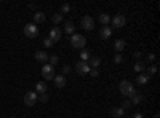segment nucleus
I'll use <instances>...</instances> for the list:
<instances>
[{"label":"nucleus","mask_w":160,"mask_h":118,"mask_svg":"<svg viewBox=\"0 0 160 118\" xmlns=\"http://www.w3.org/2000/svg\"><path fill=\"white\" fill-rule=\"evenodd\" d=\"M118 89H120V94L122 96H125V97H133L136 94V89H135V85H133L131 82H128V80H123V82H120V85H118Z\"/></svg>","instance_id":"nucleus-1"},{"label":"nucleus","mask_w":160,"mask_h":118,"mask_svg":"<svg viewBox=\"0 0 160 118\" xmlns=\"http://www.w3.org/2000/svg\"><path fill=\"white\" fill-rule=\"evenodd\" d=\"M24 35L28 37V38H35L38 35V29H37V26L34 22H29V24H26L24 26Z\"/></svg>","instance_id":"nucleus-2"},{"label":"nucleus","mask_w":160,"mask_h":118,"mask_svg":"<svg viewBox=\"0 0 160 118\" xmlns=\"http://www.w3.org/2000/svg\"><path fill=\"white\" fill-rule=\"evenodd\" d=\"M85 43H87V40H85V37H83V35L74 34V35L71 37V45H72L74 48H83Z\"/></svg>","instance_id":"nucleus-3"},{"label":"nucleus","mask_w":160,"mask_h":118,"mask_svg":"<svg viewBox=\"0 0 160 118\" xmlns=\"http://www.w3.org/2000/svg\"><path fill=\"white\" fill-rule=\"evenodd\" d=\"M37 101H38V94L35 93V91H29V93H26V96H24V104H26L28 107L35 106Z\"/></svg>","instance_id":"nucleus-4"},{"label":"nucleus","mask_w":160,"mask_h":118,"mask_svg":"<svg viewBox=\"0 0 160 118\" xmlns=\"http://www.w3.org/2000/svg\"><path fill=\"white\" fill-rule=\"evenodd\" d=\"M42 77L45 80H53V78H55V67L50 64H45L42 67Z\"/></svg>","instance_id":"nucleus-5"},{"label":"nucleus","mask_w":160,"mask_h":118,"mask_svg":"<svg viewBox=\"0 0 160 118\" xmlns=\"http://www.w3.org/2000/svg\"><path fill=\"white\" fill-rule=\"evenodd\" d=\"M111 22H112V26L114 27H117V29H120V27H123V26L127 24V18L123 16V15H115L112 19H111Z\"/></svg>","instance_id":"nucleus-6"},{"label":"nucleus","mask_w":160,"mask_h":118,"mask_svg":"<svg viewBox=\"0 0 160 118\" xmlns=\"http://www.w3.org/2000/svg\"><path fill=\"white\" fill-rule=\"evenodd\" d=\"M75 70H77V73H78V75H87V73L90 72V65H88V62L78 61V62H77V65H75Z\"/></svg>","instance_id":"nucleus-7"},{"label":"nucleus","mask_w":160,"mask_h":118,"mask_svg":"<svg viewBox=\"0 0 160 118\" xmlns=\"http://www.w3.org/2000/svg\"><path fill=\"white\" fill-rule=\"evenodd\" d=\"M82 27L85 31H93L95 29V19H93L91 16H83L82 18Z\"/></svg>","instance_id":"nucleus-8"},{"label":"nucleus","mask_w":160,"mask_h":118,"mask_svg":"<svg viewBox=\"0 0 160 118\" xmlns=\"http://www.w3.org/2000/svg\"><path fill=\"white\" fill-rule=\"evenodd\" d=\"M61 35H62V34H61V29L53 27V29L50 31V37H48V38H50L53 43H55V42H59V40H61Z\"/></svg>","instance_id":"nucleus-9"},{"label":"nucleus","mask_w":160,"mask_h":118,"mask_svg":"<svg viewBox=\"0 0 160 118\" xmlns=\"http://www.w3.org/2000/svg\"><path fill=\"white\" fill-rule=\"evenodd\" d=\"M111 35H112V31H111L109 26H102L101 31H99V37L102 38V40H108V38H109Z\"/></svg>","instance_id":"nucleus-10"},{"label":"nucleus","mask_w":160,"mask_h":118,"mask_svg":"<svg viewBox=\"0 0 160 118\" xmlns=\"http://www.w3.org/2000/svg\"><path fill=\"white\" fill-rule=\"evenodd\" d=\"M35 59H37L38 62H48V53H47V51L37 50V51H35Z\"/></svg>","instance_id":"nucleus-11"},{"label":"nucleus","mask_w":160,"mask_h":118,"mask_svg":"<svg viewBox=\"0 0 160 118\" xmlns=\"http://www.w3.org/2000/svg\"><path fill=\"white\" fill-rule=\"evenodd\" d=\"M55 85H56V88H59V89H62L64 86H66V77L64 75H55Z\"/></svg>","instance_id":"nucleus-12"},{"label":"nucleus","mask_w":160,"mask_h":118,"mask_svg":"<svg viewBox=\"0 0 160 118\" xmlns=\"http://www.w3.org/2000/svg\"><path fill=\"white\" fill-rule=\"evenodd\" d=\"M45 19H47L45 13H42V11L34 13V24H42V22H45Z\"/></svg>","instance_id":"nucleus-13"},{"label":"nucleus","mask_w":160,"mask_h":118,"mask_svg":"<svg viewBox=\"0 0 160 118\" xmlns=\"http://www.w3.org/2000/svg\"><path fill=\"white\" fill-rule=\"evenodd\" d=\"M149 78H151V77H149L148 73H146V72H142V73H139V75L136 77V83L142 86V85H146V83L149 82Z\"/></svg>","instance_id":"nucleus-14"},{"label":"nucleus","mask_w":160,"mask_h":118,"mask_svg":"<svg viewBox=\"0 0 160 118\" xmlns=\"http://www.w3.org/2000/svg\"><path fill=\"white\" fill-rule=\"evenodd\" d=\"M47 89H48V86H47L45 82H38V83L35 85V93H37V94H43V93H47Z\"/></svg>","instance_id":"nucleus-15"},{"label":"nucleus","mask_w":160,"mask_h":118,"mask_svg":"<svg viewBox=\"0 0 160 118\" xmlns=\"http://www.w3.org/2000/svg\"><path fill=\"white\" fill-rule=\"evenodd\" d=\"M125 46H127V42H125V40H117V42L114 43V50L117 51L118 54H120V53H122V51L125 50Z\"/></svg>","instance_id":"nucleus-16"},{"label":"nucleus","mask_w":160,"mask_h":118,"mask_svg":"<svg viewBox=\"0 0 160 118\" xmlns=\"http://www.w3.org/2000/svg\"><path fill=\"white\" fill-rule=\"evenodd\" d=\"M99 64H101V59H99L98 56H93V58H90V61H88L90 69H98Z\"/></svg>","instance_id":"nucleus-17"},{"label":"nucleus","mask_w":160,"mask_h":118,"mask_svg":"<svg viewBox=\"0 0 160 118\" xmlns=\"http://www.w3.org/2000/svg\"><path fill=\"white\" fill-rule=\"evenodd\" d=\"M111 115H112L114 118H122L123 109H122V107H112V109H111Z\"/></svg>","instance_id":"nucleus-18"},{"label":"nucleus","mask_w":160,"mask_h":118,"mask_svg":"<svg viewBox=\"0 0 160 118\" xmlns=\"http://www.w3.org/2000/svg\"><path fill=\"white\" fill-rule=\"evenodd\" d=\"M133 69H135V72H138V73H142L146 70V64L142 61H138L135 65H133Z\"/></svg>","instance_id":"nucleus-19"},{"label":"nucleus","mask_w":160,"mask_h":118,"mask_svg":"<svg viewBox=\"0 0 160 118\" xmlns=\"http://www.w3.org/2000/svg\"><path fill=\"white\" fill-rule=\"evenodd\" d=\"M99 22L102 26H108L111 22V16L108 15V13H101V15H99Z\"/></svg>","instance_id":"nucleus-20"},{"label":"nucleus","mask_w":160,"mask_h":118,"mask_svg":"<svg viewBox=\"0 0 160 118\" xmlns=\"http://www.w3.org/2000/svg\"><path fill=\"white\" fill-rule=\"evenodd\" d=\"M64 31L68 32V34H74V31H75V26H74V22H71V21H68L64 24Z\"/></svg>","instance_id":"nucleus-21"},{"label":"nucleus","mask_w":160,"mask_h":118,"mask_svg":"<svg viewBox=\"0 0 160 118\" xmlns=\"http://www.w3.org/2000/svg\"><path fill=\"white\" fill-rule=\"evenodd\" d=\"M80 58H82V61H83V62H88V61H90V58H91V53H90L88 50H83L82 53H80Z\"/></svg>","instance_id":"nucleus-22"},{"label":"nucleus","mask_w":160,"mask_h":118,"mask_svg":"<svg viewBox=\"0 0 160 118\" xmlns=\"http://www.w3.org/2000/svg\"><path fill=\"white\" fill-rule=\"evenodd\" d=\"M130 101H131V106H133V104H136V106H138V104H141V102H142V96L136 93V94L133 96V97H131Z\"/></svg>","instance_id":"nucleus-23"},{"label":"nucleus","mask_w":160,"mask_h":118,"mask_svg":"<svg viewBox=\"0 0 160 118\" xmlns=\"http://www.w3.org/2000/svg\"><path fill=\"white\" fill-rule=\"evenodd\" d=\"M51 21L55 22V24H59L62 21V15H61V13H55V15L51 16Z\"/></svg>","instance_id":"nucleus-24"},{"label":"nucleus","mask_w":160,"mask_h":118,"mask_svg":"<svg viewBox=\"0 0 160 118\" xmlns=\"http://www.w3.org/2000/svg\"><path fill=\"white\" fill-rule=\"evenodd\" d=\"M154 73H157V65H155V64H151L149 67H148V75L152 77Z\"/></svg>","instance_id":"nucleus-25"},{"label":"nucleus","mask_w":160,"mask_h":118,"mask_svg":"<svg viewBox=\"0 0 160 118\" xmlns=\"http://www.w3.org/2000/svg\"><path fill=\"white\" fill-rule=\"evenodd\" d=\"M69 11H71V5H69V3H62V5H61V10H59L61 15H64V13H69Z\"/></svg>","instance_id":"nucleus-26"},{"label":"nucleus","mask_w":160,"mask_h":118,"mask_svg":"<svg viewBox=\"0 0 160 118\" xmlns=\"http://www.w3.org/2000/svg\"><path fill=\"white\" fill-rule=\"evenodd\" d=\"M48 61H50V65H53V67H55V65L59 62V58H58V56H51V58H48Z\"/></svg>","instance_id":"nucleus-27"},{"label":"nucleus","mask_w":160,"mask_h":118,"mask_svg":"<svg viewBox=\"0 0 160 118\" xmlns=\"http://www.w3.org/2000/svg\"><path fill=\"white\" fill-rule=\"evenodd\" d=\"M48 99H50L48 93H43V94H38V101H40V102H48Z\"/></svg>","instance_id":"nucleus-28"},{"label":"nucleus","mask_w":160,"mask_h":118,"mask_svg":"<svg viewBox=\"0 0 160 118\" xmlns=\"http://www.w3.org/2000/svg\"><path fill=\"white\" fill-rule=\"evenodd\" d=\"M130 107H131V101H130V99H125V101L122 102V109L127 110V109H130Z\"/></svg>","instance_id":"nucleus-29"},{"label":"nucleus","mask_w":160,"mask_h":118,"mask_svg":"<svg viewBox=\"0 0 160 118\" xmlns=\"http://www.w3.org/2000/svg\"><path fill=\"white\" fill-rule=\"evenodd\" d=\"M71 65H64V69H62V75L66 77V75H68V73H71Z\"/></svg>","instance_id":"nucleus-30"},{"label":"nucleus","mask_w":160,"mask_h":118,"mask_svg":"<svg viewBox=\"0 0 160 118\" xmlns=\"http://www.w3.org/2000/svg\"><path fill=\"white\" fill-rule=\"evenodd\" d=\"M122 61H123L122 54H118V53H117V54H115V58H114V62H115V64H120V62H122Z\"/></svg>","instance_id":"nucleus-31"},{"label":"nucleus","mask_w":160,"mask_h":118,"mask_svg":"<svg viewBox=\"0 0 160 118\" xmlns=\"http://www.w3.org/2000/svg\"><path fill=\"white\" fill-rule=\"evenodd\" d=\"M43 45H45L47 48H51V46L55 45V43H53V42L50 40V38H45V40H43Z\"/></svg>","instance_id":"nucleus-32"},{"label":"nucleus","mask_w":160,"mask_h":118,"mask_svg":"<svg viewBox=\"0 0 160 118\" xmlns=\"http://www.w3.org/2000/svg\"><path fill=\"white\" fill-rule=\"evenodd\" d=\"M88 73H90L91 77H98V75H99V70H98V69H90Z\"/></svg>","instance_id":"nucleus-33"},{"label":"nucleus","mask_w":160,"mask_h":118,"mask_svg":"<svg viewBox=\"0 0 160 118\" xmlns=\"http://www.w3.org/2000/svg\"><path fill=\"white\" fill-rule=\"evenodd\" d=\"M148 61H149V62H154V61H155V54L149 53V54H148Z\"/></svg>","instance_id":"nucleus-34"},{"label":"nucleus","mask_w":160,"mask_h":118,"mask_svg":"<svg viewBox=\"0 0 160 118\" xmlns=\"http://www.w3.org/2000/svg\"><path fill=\"white\" fill-rule=\"evenodd\" d=\"M133 56H135V59H141V58H142V54H141V51H136V53L133 54Z\"/></svg>","instance_id":"nucleus-35"},{"label":"nucleus","mask_w":160,"mask_h":118,"mask_svg":"<svg viewBox=\"0 0 160 118\" xmlns=\"http://www.w3.org/2000/svg\"><path fill=\"white\" fill-rule=\"evenodd\" d=\"M133 118H142V113H135V115H133Z\"/></svg>","instance_id":"nucleus-36"},{"label":"nucleus","mask_w":160,"mask_h":118,"mask_svg":"<svg viewBox=\"0 0 160 118\" xmlns=\"http://www.w3.org/2000/svg\"><path fill=\"white\" fill-rule=\"evenodd\" d=\"M154 118H158V113H155V115H154Z\"/></svg>","instance_id":"nucleus-37"}]
</instances>
